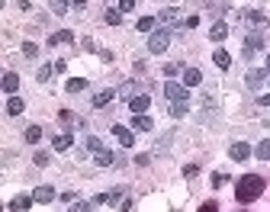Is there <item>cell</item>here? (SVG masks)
Segmentation results:
<instances>
[{
    "mask_svg": "<svg viewBox=\"0 0 270 212\" xmlns=\"http://www.w3.org/2000/svg\"><path fill=\"white\" fill-rule=\"evenodd\" d=\"M264 187H267V183H264V177H258V174H245V177L238 180L235 200H238L241 206H245V203H254L261 193H264Z\"/></svg>",
    "mask_w": 270,
    "mask_h": 212,
    "instance_id": "obj_1",
    "label": "cell"
},
{
    "mask_svg": "<svg viewBox=\"0 0 270 212\" xmlns=\"http://www.w3.org/2000/svg\"><path fill=\"white\" fill-rule=\"evenodd\" d=\"M171 36H174V32L167 29V26H164V29H154L151 36H148V52H151V55L167 52V45H171Z\"/></svg>",
    "mask_w": 270,
    "mask_h": 212,
    "instance_id": "obj_2",
    "label": "cell"
},
{
    "mask_svg": "<svg viewBox=\"0 0 270 212\" xmlns=\"http://www.w3.org/2000/svg\"><path fill=\"white\" fill-rule=\"evenodd\" d=\"M164 97L171 100V103H190V90H187L184 84H174V80H167Z\"/></svg>",
    "mask_w": 270,
    "mask_h": 212,
    "instance_id": "obj_3",
    "label": "cell"
},
{
    "mask_svg": "<svg viewBox=\"0 0 270 212\" xmlns=\"http://www.w3.org/2000/svg\"><path fill=\"white\" fill-rule=\"evenodd\" d=\"M264 49V32H248V39L241 42V55H245V61L251 58L254 52H261Z\"/></svg>",
    "mask_w": 270,
    "mask_h": 212,
    "instance_id": "obj_4",
    "label": "cell"
},
{
    "mask_svg": "<svg viewBox=\"0 0 270 212\" xmlns=\"http://www.w3.org/2000/svg\"><path fill=\"white\" fill-rule=\"evenodd\" d=\"M126 190H129V187H116V190H110V193L93 196V206H116V203H123Z\"/></svg>",
    "mask_w": 270,
    "mask_h": 212,
    "instance_id": "obj_5",
    "label": "cell"
},
{
    "mask_svg": "<svg viewBox=\"0 0 270 212\" xmlns=\"http://www.w3.org/2000/svg\"><path fill=\"white\" fill-rule=\"evenodd\" d=\"M113 135H116V141L123 148H132L135 145V132H132V129H126V126H119V122H113Z\"/></svg>",
    "mask_w": 270,
    "mask_h": 212,
    "instance_id": "obj_6",
    "label": "cell"
},
{
    "mask_svg": "<svg viewBox=\"0 0 270 212\" xmlns=\"http://www.w3.org/2000/svg\"><path fill=\"white\" fill-rule=\"evenodd\" d=\"M151 106V97H148V93H135V97L129 100V109L135 116H145V109Z\"/></svg>",
    "mask_w": 270,
    "mask_h": 212,
    "instance_id": "obj_7",
    "label": "cell"
},
{
    "mask_svg": "<svg viewBox=\"0 0 270 212\" xmlns=\"http://www.w3.org/2000/svg\"><path fill=\"white\" fill-rule=\"evenodd\" d=\"M228 158L232 161H248L251 158V145H248V141H235V145L228 148Z\"/></svg>",
    "mask_w": 270,
    "mask_h": 212,
    "instance_id": "obj_8",
    "label": "cell"
},
{
    "mask_svg": "<svg viewBox=\"0 0 270 212\" xmlns=\"http://www.w3.org/2000/svg\"><path fill=\"white\" fill-rule=\"evenodd\" d=\"M32 200L42 203V206H49V203L58 200V193H55V187H39V190H32Z\"/></svg>",
    "mask_w": 270,
    "mask_h": 212,
    "instance_id": "obj_9",
    "label": "cell"
},
{
    "mask_svg": "<svg viewBox=\"0 0 270 212\" xmlns=\"http://www.w3.org/2000/svg\"><path fill=\"white\" fill-rule=\"evenodd\" d=\"M32 203H36L32 196H13V200L6 203V209H10V212H26V209L32 206Z\"/></svg>",
    "mask_w": 270,
    "mask_h": 212,
    "instance_id": "obj_10",
    "label": "cell"
},
{
    "mask_svg": "<svg viewBox=\"0 0 270 212\" xmlns=\"http://www.w3.org/2000/svg\"><path fill=\"white\" fill-rule=\"evenodd\" d=\"M267 80V71L264 68H251V71H248V77H245V84L248 87H261Z\"/></svg>",
    "mask_w": 270,
    "mask_h": 212,
    "instance_id": "obj_11",
    "label": "cell"
},
{
    "mask_svg": "<svg viewBox=\"0 0 270 212\" xmlns=\"http://www.w3.org/2000/svg\"><path fill=\"white\" fill-rule=\"evenodd\" d=\"M202 84V74L197 71V68H184V87L190 90V87H200Z\"/></svg>",
    "mask_w": 270,
    "mask_h": 212,
    "instance_id": "obj_12",
    "label": "cell"
},
{
    "mask_svg": "<svg viewBox=\"0 0 270 212\" xmlns=\"http://www.w3.org/2000/svg\"><path fill=\"white\" fill-rule=\"evenodd\" d=\"M212 61H215V68H219V71H228V68H232V55H228L225 49H215Z\"/></svg>",
    "mask_w": 270,
    "mask_h": 212,
    "instance_id": "obj_13",
    "label": "cell"
},
{
    "mask_svg": "<svg viewBox=\"0 0 270 212\" xmlns=\"http://www.w3.org/2000/svg\"><path fill=\"white\" fill-rule=\"evenodd\" d=\"M68 45V42H74V32L71 29H58V32H52V36H49V45Z\"/></svg>",
    "mask_w": 270,
    "mask_h": 212,
    "instance_id": "obj_14",
    "label": "cell"
},
{
    "mask_svg": "<svg viewBox=\"0 0 270 212\" xmlns=\"http://www.w3.org/2000/svg\"><path fill=\"white\" fill-rule=\"evenodd\" d=\"M52 145H55V151H68V148L74 145V135L71 132H62V135H55V141H52Z\"/></svg>",
    "mask_w": 270,
    "mask_h": 212,
    "instance_id": "obj_15",
    "label": "cell"
},
{
    "mask_svg": "<svg viewBox=\"0 0 270 212\" xmlns=\"http://www.w3.org/2000/svg\"><path fill=\"white\" fill-rule=\"evenodd\" d=\"M132 132H151V119L148 116H132Z\"/></svg>",
    "mask_w": 270,
    "mask_h": 212,
    "instance_id": "obj_16",
    "label": "cell"
},
{
    "mask_svg": "<svg viewBox=\"0 0 270 212\" xmlns=\"http://www.w3.org/2000/svg\"><path fill=\"white\" fill-rule=\"evenodd\" d=\"M113 97H116V87H110V90H100V93H93V106H106V103H110V100Z\"/></svg>",
    "mask_w": 270,
    "mask_h": 212,
    "instance_id": "obj_17",
    "label": "cell"
},
{
    "mask_svg": "<svg viewBox=\"0 0 270 212\" xmlns=\"http://www.w3.org/2000/svg\"><path fill=\"white\" fill-rule=\"evenodd\" d=\"M209 39H212V42H225V39H228V26L225 23H215L212 29H209Z\"/></svg>",
    "mask_w": 270,
    "mask_h": 212,
    "instance_id": "obj_18",
    "label": "cell"
},
{
    "mask_svg": "<svg viewBox=\"0 0 270 212\" xmlns=\"http://www.w3.org/2000/svg\"><path fill=\"white\" fill-rule=\"evenodd\" d=\"M3 90L6 93H10V97H16V90H19V77H16V74H3Z\"/></svg>",
    "mask_w": 270,
    "mask_h": 212,
    "instance_id": "obj_19",
    "label": "cell"
},
{
    "mask_svg": "<svg viewBox=\"0 0 270 212\" xmlns=\"http://www.w3.org/2000/svg\"><path fill=\"white\" fill-rule=\"evenodd\" d=\"M93 164H97V167H116V154L113 151H100L97 158H93Z\"/></svg>",
    "mask_w": 270,
    "mask_h": 212,
    "instance_id": "obj_20",
    "label": "cell"
},
{
    "mask_svg": "<svg viewBox=\"0 0 270 212\" xmlns=\"http://www.w3.org/2000/svg\"><path fill=\"white\" fill-rule=\"evenodd\" d=\"M245 19H248V23H254V26H264V23H267V13H261V10H245Z\"/></svg>",
    "mask_w": 270,
    "mask_h": 212,
    "instance_id": "obj_21",
    "label": "cell"
},
{
    "mask_svg": "<svg viewBox=\"0 0 270 212\" xmlns=\"http://www.w3.org/2000/svg\"><path fill=\"white\" fill-rule=\"evenodd\" d=\"M23 109H26L23 100H19V97H10V103H6V116H19Z\"/></svg>",
    "mask_w": 270,
    "mask_h": 212,
    "instance_id": "obj_22",
    "label": "cell"
},
{
    "mask_svg": "<svg viewBox=\"0 0 270 212\" xmlns=\"http://www.w3.org/2000/svg\"><path fill=\"white\" fill-rule=\"evenodd\" d=\"M55 74V65H39V71H36V80L39 84H45V80Z\"/></svg>",
    "mask_w": 270,
    "mask_h": 212,
    "instance_id": "obj_23",
    "label": "cell"
},
{
    "mask_svg": "<svg viewBox=\"0 0 270 212\" xmlns=\"http://www.w3.org/2000/svg\"><path fill=\"white\" fill-rule=\"evenodd\" d=\"M84 87H87V80H84V77H71V80L65 84V90H68V93H80Z\"/></svg>",
    "mask_w": 270,
    "mask_h": 212,
    "instance_id": "obj_24",
    "label": "cell"
},
{
    "mask_svg": "<svg viewBox=\"0 0 270 212\" xmlns=\"http://www.w3.org/2000/svg\"><path fill=\"white\" fill-rule=\"evenodd\" d=\"M39 139H42V126H29L26 129V141H29V145H39Z\"/></svg>",
    "mask_w": 270,
    "mask_h": 212,
    "instance_id": "obj_25",
    "label": "cell"
},
{
    "mask_svg": "<svg viewBox=\"0 0 270 212\" xmlns=\"http://www.w3.org/2000/svg\"><path fill=\"white\" fill-rule=\"evenodd\" d=\"M158 19L161 23H174V19H177V6H164V10L158 13Z\"/></svg>",
    "mask_w": 270,
    "mask_h": 212,
    "instance_id": "obj_26",
    "label": "cell"
},
{
    "mask_svg": "<svg viewBox=\"0 0 270 212\" xmlns=\"http://www.w3.org/2000/svg\"><path fill=\"white\" fill-rule=\"evenodd\" d=\"M254 154H258L261 161H270V139H264V141H261V145L254 148Z\"/></svg>",
    "mask_w": 270,
    "mask_h": 212,
    "instance_id": "obj_27",
    "label": "cell"
},
{
    "mask_svg": "<svg viewBox=\"0 0 270 212\" xmlns=\"http://www.w3.org/2000/svg\"><path fill=\"white\" fill-rule=\"evenodd\" d=\"M103 19H106V23H110V26H119V23H123V13H119L116 6H110V10H106V16H103Z\"/></svg>",
    "mask_w": 270,
    "mask_h": 212,
    "instance_id": "obj_28",
    "label": "cell"
},
{
    "mask_svg": "<svg viewBox=\"0 0 270 212\" xmlns=\"http://www.w3.org/2000/svg\"><path fill=\"white\" fill-rule=\"evenodd\" d=\"M167 113H171V116H174V119H184V116H187V113H190V106H187V103H174L171 109H167Z\"/></svg>",
    "mask_w": 270,
    "mask_h": 212,
    "instance_id": "obj_29",
    "label": "cell"
},
{
    "mask_svg": "<svg viewBox=\"0 0 270 212\" xmlns=\"http://www.w3.org/2000/svg\"><path fill=\"white\" fill-rule=\"evenodd\" d=\"M138 32H154V16H141L138 19Z\"/></svg>",
    "mask_w": 270,
    "mask_h": 212,
    "instance_id": "obj_30",
    "label": "cell"
},
{
    "mask_svg": "<svg viewBox=\"0 0 270 212\" xmlns=\"http://www.w3.org/2000/svg\"><path fill=\"white\" fill-rule=\"evenodd\" d=\"M87 148H90V151H93V154H100V151H106V148H103V141H100V139H97V135H90V139H87Z\"/></svg>",
    "mask_w": 270,
    "mask_h": 212,
    "instance_id": "obj_31",
    "label": "cell"
},
{
    "mask_svg": "<svg viewBox=\"0 0 270 212\" xmlns=\"http://www.w3.org/2000/svg\"><path fill=\"white\" fill-rule=\"evenodd\" d=\"M68 10H71V3H68V0H65V3H62V0H55V3H52V13H58V16H65Z\"/></svg>",
    "mask_w": 270,
    "mask_h": 212,
    "instance_id": "obj_32",
    "label": "cell"
},
{
    "mask_svg": "<svg viewBox=\"0 0 270 212\" xmlns=\"http://www.w3.org/2000/svg\"><path fill=\"white\" fill-rule=\"evenodd\" d=\"M23 55H26V58H36V55H39V45L36 42H23Z\"/></svg>",
    "mask_w": 270,
    "mask_h": 212,
    "instance_id": "obj_33",
    "label": "cell"
},
{
    "mask_svg": "<svg viewBox=\"0 0 270 212\" xmlns=\"http://www.w3.org/2000/svg\"><path fill=\"white\" fill-rule=\"evenodd\" d=\"M58 122H62V126H71V122H74L71 109H58Z\"/></svg>",
    "mask_w": 270,
    "mask_h": 212,
    "instance_id": "obj_34",
    "label": "cell"
},
{
    "mask_svg": "<svg viewBox=\"0 0 270 212\" xmlns=\"http://www.w3.org/2000/svg\"><path fill=\"white\" fill-rule=\"evenodd\" d=\"M164 74H167V77L180 74V65H177V61H164Z\"/></svg>",
    "mask_w": 270,
    "mask_h": 212,
    "instance_id": "obj_35",
    "label": "cell"
},
{
    "mask_svg": "<svg viewBox=\"0 0 270 212\" xmlns=\"http://www.w3.org/2000/svg\"><path fill=\"white\" fill-rule=\"evenodd\" d=\"M132 90H135V84H132V80H126V84L119 87V97H129V100H132V97H135Z\"/></svg>",
    "mask_w": 270,
    "mask_h": 212,
    "instance_id": "obj_36",
    "label": "cell"
},
{
    "mask_svg": "<svg viewBox=\"0 0 270 212\" xmlns=\"http://www.w3.org/2000/svg\"><path fill=\"white\" fill-rule=\"evenodd\" d=\"M32 164H36V167H45V164H49V151H36Z\"/></svg>",
    "mask_w": 270,
    "mask_h": 212,
    "instance_id": "obj_37",
    "label": "cell"
},
{
    "mask_svg": "<svg viewBox=\"0 0 270 212\" xmlns=\"http://www.w3.org/2000/svg\"><path fill=\"white\" fill-rule=\"evenodd\" d=\"M71 212H93V203H74V206H71Z\"/></svg>",
    "mask_w": 270,
    "mask_h": 212,
    "instance_id": "obj_38",
    "label": "cell"
},
{
    "mask_svg": "<svg viewBox=\"0 0 270 212\" xmlns=\"http://www.w3.org/2000/svg\"><path fill=\"white\" fill-rule=\"evenodd\" d=\"M209 10H212L215 16H222V13H225V10H232V6H228V3H209Z\"/></svg>",
    "mask_w": 270,
    "mask_h": 212,
    "instance_id": "obj_39",
    "label": "cell"
},
{
    "mask_svg": "<svg viewBox=\"0 0 270 212\" xmlns=\"http://www.w3.org/2000/svg\"><path fill=\"white\" fill-rule=\"evenodd\" d=\"M225 183H228V177H225V174H212V187H215V190L225 187Z\"/></svg>",
    "mask_w": 270,
    "mask_h": 212,
    "instance_id": "obj_40",
    "label": "cell"
},
{
    "mask_svg": "<svg viewBox=\"0 0 270 212\" xmlns=\"http://www.w3.org/2000/svg\"><path fill=\"white\" fill-rule=\"evenodd\" d=\"M197 23H200V16L193 13V16H187V19H184V29H197Z\"/></svg>",
    "mask_w": 270,
    "mask_h": 212,
    "instance_id": "obj_41",
    "label": "cell"
},
{
    "mask_svg": "<svg viewBox=\"0 0 270 212\" xmlns=\"http://www.w3.org/2000/svg\"><path fill=\"white\" fill-rule=\"evenodd\" d=\"M148 161H151V154H138V158H135L132 164H135V167H145V164H148Z\"/></svg>",
    "mask_w": 270,
    "mask_h": 212,
    "instance_id": "obj_42",
    "label": "cell"
},
{
    "mask_svg": "<svg viewBox=\"0 0 270 212\" xmlns=\"http://www.w3.org/2000/svg\"><path fill=\"white\" fill-rule=\"evenodd\" d=\"M197 174H200L197 164H187V167H184V177H197Z\"/></svg>",
    "mask_w": 270,
    "mask_h": 212,
    "instance_id": "obj_43",
    "label": "cell"
},
{
    "mask_svg": "<svg viewBox=\"0 0 270 212\" xmlns=\"http://www.w3.org/2000/svg\"><path fill=\"white\" fill-rule=\"evenodd\" d=\"M197 212H219V206H215V203H202Z\"/></svg>",
    "mask_w": 270,
    "mask_h": 212,
    "instance_id": "obj_44",
    "label": "cell"
},
{
    "mask_svg": "<svg viewBox=\"0 0 270 212\" xmlns=\"http://www.w3.org/2000/svg\"><path fill=\"white\" fill-rule=\"evenodd\" d=\"M116 10H135V0H123V3H119Z\"/></svg>",
    "mask_w": 270,
    "mask_h": 212,
    "instance_id": "obj_45",
    "label": "cell"
},
{
    "mask_svg": "<svg viewBox=\"0 0 270 212\" xmlns=\"http://www.w3.org/2000/svg\"><path fill=\"white\" fill-rule=\"evenodd\" d=\"M62 200H65V203H77V196H74L71 190H65V193H62Z\"/></svg>",
    "mask_w": 270,
    "mask_h": 212,
    "instance_id": "obj_46",
    "label": "cell"
},
{
    "mask_svg": "<svg viewBox=\"0 0 270 212\" xmlns=\"http://www.w3.org/2000/svg\"><path fill=\"white\" fill-rule=\"evenodd\" d=\"M258 103H261V106H270V93H264V97H261Z\"/></svg>",
    "mask_w": 270,
    "mask_h": 212,
    "instance_id": "obj_47",
    "label": "cell"
},
{
    "mask_svg": "<svg viewBox=\"0 0 270 212\" xmlns=\"http://www.w3.org/2000/svg\"><path fill=\"white\" fill-rule=\"evenodd\" d=\"M264 71H267V74H270V55H267V65H264Z\"/></svg>",
    "mask_w": 270,
    "mask_h": 212,
    "instance_id": "obj_48",
    "label": "cell"
}]
</instances>
